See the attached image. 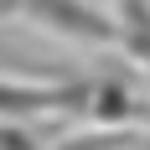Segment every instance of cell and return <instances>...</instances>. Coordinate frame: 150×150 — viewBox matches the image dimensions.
Wrapping results in <instances>:
<instances>
[{
	"mask_svg": "<svg viewBox=\"0 0 150 150\" xmlns=\"http://www.w3.org/2000/svg\"><path fill=\"white\" fill-rule=\"evenodd\" d=\"M67 93H47V88H5L0 83V114H31L42 104H62Z\"/></svg>",
	"mask_w": 150,
	"mask_h": 150,
	"instance_id": "obj_1",
	"label": "cell"
},
{
	"mask_svg": "<svg viewBox=\"0 0 150 150\" xmlns=\"http://www.w3.org/2000/svg\"><path fill=\"white\" fill-rule=\"evenodd\" d=\"M93 104H98V119H119L124 114V93L119 88H93Z\"/></svg>",
	"mask_w": 150,
	"mask_h": 150,
	"instance_id": "obj_2",
	"label": "cell"
},
{
	"mask_svg": "<svg viewBox=\"0 0 150 150\" xmlns=\"http://www.w3.org/2000/svg\"><path fill=\"white\" fill-rule=\"evenodd\" d=\"M0 150H31V140L21 129H0Z\"/></svg>",
	"mask_w": 150,
	"mask_h": 150,
	"instance_id": "obj_3",
	"label": "cell"
}]
</instances>
